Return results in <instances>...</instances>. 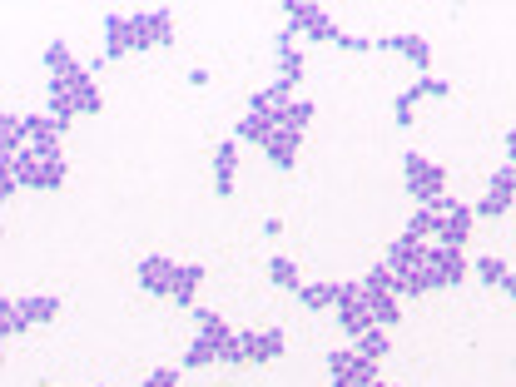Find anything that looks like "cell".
<instances>
[{
  "mask_svg": "<svg viewBox=\"0 0 516 387\" xmlns=\"http://www.w3.org/2000/svg\"><path fill=\"white\" fill-rule=\"evenodd\" d=\"M373 387H392V383H373Z\"/></svg>",
  "mask_w": 516,
  "mask_h": 387,
  "instance_id": "obj_43",
  "label": "cell"
},
{
  "mask_svg": "<svg viewBox=\"0 0 516 387\" xmlns=\"http://www.w3.org/2000/svg\"><path fill=\"white\" fill-rule=\"evenodd\" d=\"M100 35H105V60H125V55H134L129 15H120V10H110V15L100 20Z\"/></svg>",
  "mask_w": 516,
  "mask_h": 387,
  "instance_id": "obj_12",
  "label": "cell"
},
{
  "mask_svg": "<svg viewBox=\"0 0 516 387\" xmlns=\"http://www.w3.org/2000/svg\"><path fill=\"white\" fill-rule=\"evenodd\" d=\"M502 293H507V298H512V303H516V268H512V273H507V283H502Z\"/></svg>",
  "mask_w": 516,
  "mask_h": 387,
  "instance_id": "obj_42",
  "label": "cell"
},
{
  "mask_svg": "<svg viewBox=\"0 0 516 387\" xmlns=\"http://www.w3.org/2000/svg\"><path fill=\"white\" fill-rule=\"evenodd\" d=\"M0 169H10L15 184H20V189H35V194H60V189L70 184V164H65V159H35V149H25L15 164H0Z\"/></svg>",
  "mask_w": 516,
  "mask_h": 387,
  "instance_id": "obj_2",
  "label": "cell"
},
{
  "mask_svg": "<svg viewBox=\"0 0 516 387\" xmlns=\"http://www.w3.org/2000/svg\"><path fill=\"white\" fill-rule=\"evenodd\" d=\"M278 134V125L273 120H263V115H244L239 125H234V139L239 144H249V149H268V139Z\"/></svg>",
  "mask_w": 516,
  "mask_h": 387,
  "instance_id": "obj_21",
  "label": "cell"
},
{
  "mask_svg": "<svg viewBox=\"0 0 516 387\" xmlns=\"http://www.w3.org/2000/svg\"><path fill=\"white\" fill-rule=\"evenodd\" d=\"M134 278H139V288H144L149 298H174V278H179V263H174V258H164V254H149V258H139Z\"/></svg>",
  "mask_w": 516,
  "mask_h": 387,
  "instance_id": "obj_7",
  "label": "cell"
},
{
  "mask_svg": "<svg viewBox=\"0 0 516 387\" xmlns=\"http://www.w3.org/2000/svg\"><path fill=\"white\" fill-rule=\"evenodd\" d=\"M308 125H313V100H293V105L278 115V129H293V134H303Z\"/></svg>",
  "mask_w": 516,
  "mask_h": 387,
  "instance_id": "obj_31",
  "label": "cell"
},
{
  "mask_svg": "<svg viewBox=\"0 0 516 387\" xmlns=\"http://www.w3.org/2000/svg\"><path fill=\"white\" fill-rule=\"evenodd\" d=\"M75 105H80V115H100V110H105V95H100L95 75H80V80H75Z\"/></svg>",
  "mask_w": 516,
  "mask_h": 387,
  "instance_id": "obj_26",
  "label": "cell"
},
{
  "mask_svg": "<svg viewBox=\"0 0 516 387\" xmlns=\"http://www.w3.org/2000/svg\"><path fill=\"white\" fill-rule=\"evenodd\" d=\"M328 378H333V387H373V383H383V378H378V363L358 358V348H333V353H328Z\"/></svg>",
  "mask_w": 516,
  "mask_h": 387,
  "instance_id": "obj_4",
  "label": "cell"
},
{
  "mask_svg": "<svg viewBox=\"0 0 516 387\" xmlns=\"http://www.w3.org/2000/svg\"><path fill=\"white\" fill-rule=\"evenodd\" d=\"M472 273V263L462 258V249H437L432 244V258H427V278H432V293H442V288H457L462 278Z\"/></svg>",
  "mask_w": 516,
  "mask_h": 387,
  "instance_id": "obj_9",
  "label": "cell"
},
{
  "mask_svg": "<svg viewBox=\"0 0 516 387\" xmlns=\"http://www.w3.org/2000/svg\"><path fill=\"white\" fill-rule=\"evenodd\" d=\"M298 149H303V134H293V129H278L273 139H268V149H263V159L273 164V169H298Z\"/></svg>",
  "mask_w": 516,
  "mask_h": 387,
  "instance_id": "obj_17",
  "label": "cell"
},
{
  "mask_svg": "<svg viewBox=\"0 0 516 387\" xmlns=\"http://www.w3.org/2000/svg\"><path fill=\"white\" fill-rule=\"evenodd\" d=\"M412 95H417V100H447V95H452V85H447V80H437V75H422V80L412 85Z\"/></svg>",
  "mask_w": 516,
  "mask_h": 387,
  "instance_id": "obj_36",
  "label": "cell"
},
{
  "mask_svg": "<svg viewBox=\"0 0 516 387\" xmlns=\"http://www.w3.org/2000/svg\"><path fill=\"white\" fill-rule=\"evenodd\" d=\"M219 343H229V338H204V333H194V343L184 348V358H179V368H184V373H199V368H214V363H219Z\"/></svg>",
  "mask_w": 516,
  "mask_h": 387,
  "instance_id": "obj_19",
  "label": "cell"
},
{
  "mask_svg": "<svg viewBox=\"0 0 516 387\" xmlns=\"http://www.w3.org/2000/svg\"><path fill=\"white\" fill-rule=\"evenodd\" d=\"M512 204H516V199H507L502 189H487V194H482V199H477L472 209H477V219H502V214H507Z\"/></svg>",
  "mask_w": 516,
  "mask_h": 387,
  "instance_id": "obj_33",
  "label": "cell"
},
{
  "mask_svg": "<svg viewBox=\"0 0 516 387\" xmlns=\"http://www.w3.org/2000/svg\"><path fill=\"white\" fill-rule=\"evenodd\" d=\"M283 15H288V25H293V30H303V35H313V30H323V25L333 20V15H328L323 5H313V0H288V5H283Z\"/></svg>",
  "mask_w": 516,
  "mask_h": 387,
  "instance_id": "obj_18",
  "label": "cell"
},
{
  "mask_svg": "<svg viewBox=\"0 0 516 387\" xmlns=\"http://www.w3.org/2000/svg\"><path fill=\"white\" fill-rule=\"evenodd\" d=\"M353 348H358V358H368V363H383L387 353H392V343H387V328H368V333H363Z\"/></svg>",
  "mask_w": 516,
  "mask_h": 387,
  "instance_id": "obj_28",
  "label": "cell"
},
{
  "mask_svg": "<svg viewBox=\"0 0 516 387\" xmlns=\"http://www.w3.org/2000/svg\"><path fill=\"white\" fill-rule=\"evenodd\" d=\"M129 35H134V55L144 50H159V45H174V10H134L129 15Z\"/></svg>",
  "mask_w": 516,
  "mask_h": 387,
  "instance_id": "obj_3",
  "label": "cell"
},
{
  "mask_svg": "<svg viewBox=\"0 0 516 387\" xmlns=\"http://www.w3.org/2000/svg\"><path fill=\"white\" fill-rule=\"evenodd\" d=\"M333 303H338V288H333V283H303V288H298V308H303V313H328Z\"/></svg>",
  "mask_w": 516,
  "mask_h": 387,
  "instance_id": "obj_24",
  "label": "cell"
},
{
  "mask_svg": "<svg viewBox=\"0 0 516 387\" xmlns=\"http://www.w3.org/2000/svg\"><path fill=\"white\" fill-rule=\"evenodd\" d=\"M472 273H477L487 288H502V283H507V273H512V263H507V258H497V254H487V258H477V263H472Z\"/></svg>",
  "mask_w": 516,
  "mask_h": 387,
  "instance_id": "obj_29",
  "label": "cell"
},
{
  "mask_svg": "<svg viewBox=\"0 0 516 387\" xmlns=\"http://www.w3.org/2000/svg\"><path fill=\"white\" fill-rule=\"evenodd\" d=\"M358 283H363V293H397V273H392L387 263H373Z\"/></svg>",
  "mask_w": 516,
  "mask_h": 387,
  "instance_id": "obj_32",
  "label": "cell"
},
{
  "mask_svg": "<svg viewBox=\"0 0 516 387\" xmlns=\"http://www.w3.org/2000/svg\"><path fill=\"white\" fill-rule=\"evenodd\" d=\"M15 308H20V318L30 323V328H45V323H60V298H50V293H25V298H15Z\"/></svg>",
  "mask_w": 516,
  "mask_h": 387,
  "instance_id": "obj_15",
  "label": "cell"
},
{
  "mask_svg": "<svg viewBox=\"0 0 516 387\" xmlns=\"http://www.w3.org/2000/svg\"><path fill=\"white\" fill-rule=\"evenodd\" d=\"M378 50H383V55H402V60L417 70V80L432 75V45H427L422 35H412V30H397V35L378 40Z\"/></svg>",
  "mask_w": 516,
  "mask_h": 387,
  "instance_id": "obj_8",
  "label": "cell"
},
{
  "mask_svg": "<svg viewBox=\"0 0 516 387\" xmlns=\"http://www.w3.org/2000/svg\"><path fill=\"white\" fill-rule=\"evenodd\" d=\"M194 323H199V333H204V338H234V328H229L214 308H194Z\"/></svg>",
  "mask_w": 516,
  "mask_h": 387,
  "instance_id": "obj_34",
  "label": "cell"
},
{
  "mask_svg": "<svg viewBox=\"0 0 516 387\" xmlns=\"http://www.w3.org/2000/svg\"><path fill=\"white\" fill-rule=\"evenodd\" d=\"M472 224H477V209L472 204H457L452 214H442L437 219V249H467V239H472Z\"/></svg>",
  "mask_w": 516,
  "mask_h": 387,
  "instance_id": "obj_10",
  "label": "cell"
},
{
  "mask_svg": "<svg viewBox=\"0 0 516 387\" xmlns=\"http://www.w3.org/2000/svg\"><path fill=\"white\" fill-rule=\"evenodd\" d=\"M303 70H308V60H303V50H283V55H278V80H283L288 90H298V80H303Z\"/></svg>",
  "mask_w": 516,
  "mask_h": 387,
  "instance_id": "obj_30",
  "label": "cell"
},
{
  "mask_svg": "<svg viewBox=\"0 0 516 387\" xmlns=\"http://www.w3.org/2000/svg\"><path fill=\"white\" fill-rule=\"evenodd\" d=\"M25 139L30 144H65V125L60 120H50V115H25Z\"/></svg>",
  "mask_w": 516,
  "mask_h": 387,
  "instance_id": "obj_23",
  "label": "cell"
},
{
  "mask_svg": "<svg viewBox=\"0 0 516 387\" xmlns=\"http://www.w3.org/2000/svg\"><path fill=\"white\" fill-rule=\"evenodd\" d=\"M402 184H407V194L417 199V209H432V204L447 194V169H442L437 159L407 149V154H402Z\"/></svg>",
  "mask_w": 516,
  "mask_h": 387,
  "instance_id": "obj_1",
  "label": "cell"
},
{
  "mask_svg": "<svg viewBox=\"0 0 516 387\" xmlns=\"http://www.w3.org/2000/svg\"><path fill=\"white\" fill-rule=\"evenodd\" d=\"M239 139H224L219 149H214V194L219 199H229L234 194V179H239Z\"/></svg>",
  "mask_w": 516,
  "mask_h": 387,
  "instance_id": "obj_11",
  "label": "cell"
},
{
  "mask_svg": "<svg viewBox=\"0 0 516 387\" xmlns=\"http://www.w3.org/2000/svg\"><path fill=\"white\" fill-rule=\"evenodd\" d=\"M45 115L60 120L65 129L75 125L80 105H75V85H70V80H50V85H45Z\"/></svg>",
  "mask_w": 516,
  "mask_h": 387,
  "instance_id": "obj_13",
  "label": "cell"
},
{
  "mask_svg": "<svg viewBox=\"0 0 516 387\" xmlns=\"http://www.w3.org/2000/svg\"><path fill=\"white\" fill-rule=\"evenodd\" d=\"M412 105H417V95H412V90H402V95L392 100V120H397V129L412 125Z\"/></svg>",
  "mask_w": 516,
  "mask_h": 387,
  "instance_id": "obj_37",
  "label": "cell"
},
{
  "mask_svg": "<svg viewBox=\"0 0 516 387\" xmlns=\"http://www.w3.org/2000/svg\"><path fill=\"white\" fill-rule=\"evenodd\" d=\"M487 189H502L507 199H516V164H502V169L492 174V184H487Z\"/></svg>",
  "mask_w": 516,
  "mask_h": 387,
  "instance_id": "obj_38",
  "label": "cell"
},
{
  "mask_svg": "<svg viewBox=\"0 0 516 387\" xmlns=\"http://www.w3.org/2000/svg\"><path fill=\"white\" fill-rule=\"evenodd\" d=\"M40 60H45V70H50V80H70V85H75L80 75H90L85 65H75V50H70L65 40H50Z\"/></svg>",
  "mask_w": 516,
  "mask_h": 387,
  "instance_id": "obj_14",
  "label": "cell"
},
{
  "mask_svg": "<svg viewBox=\"0 0 516 387\" xmlns=\"http://www.w3.org/2000/svg\"><path fill=\"white\" fill-rule=\"evenodd\" d=\"M293 100H298V95H293L283 80H273L268 90H258L254 100H249V115H263V120H273V125H278V115H283Z\"/></svg>",
  "mask_w": 516,
  "mask_h": 387,
  "instance_id": "obj_16",
  "label": "cell"
},
{
  "mask_svg": "<svg viewBox=\"0 0 516 387\" xmlns=\"http://www.w3.org/2000/svg\"><path fill=\"white\" fill-rule=\"evenodd\" d=\"M204 278H209V268H204V263H179V278H174V303H179V308H194V298H199Z\"/></svg>",
  "mask_w": 516,
  "mask_h": 387,
  "instance_id": "obj_20",
  "label": "cell"
},
{
  "mask_svg": "<svg viewBox=\"0 0 516 387\" xmlns=\"http://www.w3.org/2000/svg\"><path fill=\"white\" fill-rule=\"evenodd\" d=\"M402 234H407V239H417V244L437 239V209H412V219L402 224Z\"/></svg>",
  "mask_w": 516,
  "mask_h": 387,
  "instance_id": "obj_27",
  "label": "cell"
},
{
  "mask_svg": "<svg viewBox=\"0 0 516 387\" xmlns=\"http://www.w3.org/2000/svg\"><path fill=\"white\" fill-rule=\"evenodd\" d=\"M293 40H298V30H293V25H283V30L273 35V50L283 55V50H293Z\"/></svg>",
  "mask_w": 516,
  "mask_h": 387,
  "instance_id": "obj_40",
  "label": "cell"
},
{
  "mask_svg": "<svg viewBox=\"0 0 516 387\" xmlns=\"http://www.w3.org/2000/svg\"><path fill=\"white\" fill-rule=\"evenodd\" d=\"M363 303H368V313H373L378 328L402 323V298H397V293H363Z\"/></svg>",
  "mask_w": 516,
  "mask_h": 387,
  "instance_id": "obj_22",
  "label": "cell"
},
{
  "mask_svg": "<svg viewBox=\"0 0 516 387\" xmlns=\"http://www.w3.org/2000/svg\"><path fill=\"white\" fill-rule=\"evenodd\" d=\"M427 258H432V244H417V239H407V234H397L392 244H387L383 263L397 273V283L402 278H417V273H427Z\"/></svg>",
  "mask_w": 516,
  "mask_h": 387,
  "instance_id": "obj_6",
  "label": "cell"
},
{
  "mask_svg": "<svg viewBox=\"0 0 516 387\" xmlns=\"http://www.w3.org/2000/svg\"><path fill=\"white\" fill-rule=\"evenodd\" d=\"M239 348H244V368H263L288 353V338H283V328H249V333H239Z\"/></svg>",
  "mask_w": 516,
  "mask_h": 387,
  "instance_id": "obj_5",
  "label": "cell"
},
{
  "mask_svg": "<svg viewBox=\"0 0 516 387\" xmlns=\"http://www.w3.org/2000/svg\"><path fill=\"white\" fill-rule=\"evenodd\" d=\"M268 283L298 298V288H303V278H298V263H293V258H268Z\"/></svg>",
  "mask_w": 516,
  "mask_h": 387,
  "instance_id": "obj_25",
  "label": "cell"
},
{
  "mask_svg": "<svg viewBox=\"0 0 516 387\" xmlns=\"http://www.w3.org/2000/svg\"><path fill=\"white\" fill-rule=\"evenodd\" d=\"M507 164H516V125L507 129Z\"/></svg>",
  "mask_w": 516,
  "mask_h": 387,
  "instance_id": "obj_41",
  "label": "cell"
},
{
  "mask_svg": "<svg viewBox=\"0 0 516 387\" xmlns=\"http://www.w3.org/2000/svg\"><path fill=\"white\" fill-rule=\"evenodd\" d=\"M25 328H30V323L20 318V308H15V298H0V333H5V338H20Z\"/></svg>",
  "mask_w": 516,
  "mask_h": 387,
  "instance_id": "obj_35",
  "label": "cell"
},
{
  "mask_svg": "<svg viewBox=\"0 0 516 387\" xmlns=\"http://www.w3.org/2000/svg\"><path fill=\"white\" fill-rule=\"evenodd\" d=\"M139 387H179V368H154Z\"/></svg>",
  "mask_w": 516,
  "mask_h": 387,
  "instance_id": "obj_39",
  "label": "cell"
}]
</instances>
